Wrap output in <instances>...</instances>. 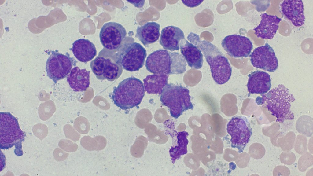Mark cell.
<instances>
[{"label": "cell", "instance_id": "cell-1", "mask_svg": "<svg viewBox=\"0 0 313 176\" xmlns=\"http://www.w3.org/2000/svg\"><path fill=\"white\" fill-rule=\"evenodd\" d=\"M187 39L203 52L216 83L222 85L228 82L231 75L232 68L228 59L219 50L209 42L201 40L199 35L193 32L189 34Z\"/></svg>", "mask_w": 313, "mask_h": 176}, {"label": "cell", "instance_id": "cell-2", "mask_svg": "<svg viewBox=\"0 0 313 176\" xmlns=\"http://www.w3.org/2000/svg\"><path fill=\"white\" fill-rule=\"evenodd\" d=\"M295 100L289 89L280 84L263 94L262 97H257L256 102L258 105L265 106L271 114L276 117V122L282 123L285 120L294 119L293 113L290 109L291 103Z\"/></svg>", "mask_w": 313, "mask_h": 176}, {"label": "cell", "instance_id": "cell-3", "mask_svg": "<svg viewBox=\"0 0 313 176\" xmlns=\"http://www.w3.org/2000/svg\"><path fill=\"white\" fill-rule=\"evenodd\" d=\"M186 61L179 52L159 49L147 57L145 66L153 74L168 75L182 74L186 71Z\"/></svg>", "mask_w": 313, "mask_h": 176}, {"label": "cell", "instance_id": "cell-4", "mask_svg": "<svg viewBox=\"0 0 313 176\" xmlns=\"http://www.w3.org/2000/svg\"><path fill=\"white\" fill-rule=\"evenodd\" d=\"M145 95L142 82L133 77L126 78L118 86L114 87L112 98L114 104L123 110H127L138 106Z\"/></svg>", "mask_w": 313, "mask_h": 176}, {"label": "cell", "instance_id": "cell-5", "mask_svg": "<svg viewBox=\"0 0 313 176\" xmlns=\"http://www.w3.org/2000/svg\"><path fill=\"white\" fill-rule=\"evenodd\" d=\"M91 69L98 79L113 81L122 74L123 69L117 50L103 48L90 63Z\"/></svg>", "mask_w": 313, "mask_h": 176}, {"label": "cell", "instance_id": "cell-6", "mask_svg": "<svg viewBox=\"0 0 313 176\" xmlns=\"http://www.w3.org/2000/svg\"><path fill=\"white\" fill-rule=\"evenodd\" d=\"M188 89L181 85L167 84L161 93L160 101L169 108L171 116L177 119L183 112L193 109Z\"/></svg>", "mask_w": 313, "mask_h": 176}, {"label": "cell", "instance_id": "cell-7", "mask_svg": "<svg viewBox=\"0 0 313 176\" xmlns=\"http://www.w3.org/2000/svg\"><path fill=\"white\" fill-rule=\"evenodd\" d=\"M226 131L231 136L230 145L243 152L252 135V129L247 118L236 116L233 117L226 125Z\"/></svg>", "mask_w": 313, "mask_h": 176}, {"label": "cell", "instance_id": "cell-8", "mask_svg": "<svg viewBox=\"0 0 313 176\" xmlns=\"http://www.w3.org/2000/svg\"><path fill=\"white\" fill-rule=\"evenodd\" d=\"M0 121L1 148L8 149L21 143L24 134L17 119L9 112H1Z\"/></svg>", "mask_w": 313, "mask_h": 176}, {"label": "cell", "instance_id": "cell-9", "mask_svg": "<svg viewBox=\"0 0 313 176\" xmlns=\"http://www.w3.org/2000/svg\"><path fill=\"white\" fill-rule=\"evenodd\" d=\"M117 52L123 68L129 72L139 70L144 64L147 56L145 48L136 42L124 44Z\"/></svg>", "mask_w": 313, "mask_h": 176}, {"label": "cell", "instance_id": "cell-10", "mask_svg": "<svg viewBox=\"0 0 313 176\" xmlns=\"http://www.w3.org/2000/svg\"><path fill=\"white\" fill-rule=\"evenodd\" d=\"M47 60L46 69L47 76L56 83L65 78L70 73L73 66H76V61L68 54L64 55L54 51Z\"/></svg>", "mask_w": 313, "mask_h": 176}, {"label": "cell", "instance_id": "cell-11", "mask_svg": "<svg viewBox=\"0 0 313 176\" xmlns=\"http://www.w3.org/2000/svg\"><path fill=\"white\" fill-rule=\"evenodd\" d=\"M126 35V30L122 25L110 22L104 24L101 28L99 38L104 48L117 51L122 46Z\"/></svg>", "mask_w": 313, "mask_h": 176}, {"label": "cell", "instance_id": "cell-12", "mask_svg": "<svg viewBox=\"0 0 313 176\" xmlns=\"http://www.w3.org/2000/svg\"><path fill=\"white\" fill-rule=\"evenodd\" d=\"M250 57L254 67L269 72H274L278 68V61L275 52L267 43L254 49Z\"/></svg>", "mask_w": 313, "mask_h": 176}, {"label": "cell", "instance_id": "cell-13", "mask_svg": "<svg viewBox=\"0 0 313 176\" xmlns=\"http://www.w3.org/2000/svg\"><path fill=\"white\" fill-rule=\"evenodd\" d=\"M221 45L227 53L234 58L247 57L253 48L252 42L245 36L232 34L226 36Z\"/></svg>", "mask_w": 313, "mask_h": 176}, {"label": "cell", "instance_id": "cell-14", "mask_svg": "<svg viewBox=\"0 0 313 176\" xmlns=\"http://www.w3.org/2000/svg\"><path fill=\"white\" fill-rule=\"evenodd\" d=\"M185 38L183 32L180 28L169 26L161 31L159 43L164 50L171 51L178 50L181 42Z\"/></svg>", "mask_w": 313, "mask_h": 176}, {"label": "cell", "instance_id": "cell-15", "mask_svg": "<svg viewBox=\"0 0 313 176\" xmlns=\"http://www.w3.org/2000/svg\"><path fill=\"white\" fill-rule=\"evenodd\" d=\"M248 76L247 87L249 94H263L270 90L271 79L267 73L257 70L251 72Z\"/></svg>", "mask_w": 313, "mask_h": 176}, {"label": "cell", "instance_id": "cell-16", "mask_svg": "<svg viewBox=\"0 0 313 176\" xmlns=\"http://www.w3.org/2000/svg\"><path fill=\"white\" fill-rule=\"evenodd\" d=\"M281 11L285 16L296 27H300L304 23V5L302 0H286L280 5Z\"/></svg>", "mask_w": 313, "mask_h": 176}, {"label": "cell", "instance_id": "cell-17", "mask_svg": "<svg viewBox=\"0 0 313 176\" xmlns=\"http://www.w3.org/2000/svg\"><path fill=\"white\" fill-rule=\"evenodd\" d=\"M261 16L260 24L253 29L255 34L258 38L271 39L276 34L282 19L276 16L268 15L266 13H263Z\"/></svg>", "mask_w": 313, "mask_h": 176}, {"label": "cell", "instance_id": "cell-18", "mask_svg": "<svg viewBox=\"0 0 313 176\" xmlns=\"http://www.w3.org/2000/svg\"><path fill=\"white\" fill-rule=\"evenodd\" d=\"M180 48L182 54L189 67L197 69L201 68L203 62V55L197 46L185 38L181 42Z\"/></svg>", "mask_w": 313, "mask_h": 176}, {"label": "cell", "instance_id": "cell-19", "mask_svg": "<svg viewBox=\"0 0 313 176\" xmlns=\"http://www.w3.org/2000/svg\"><path fill=\"white\" fill-rule=\"evenodd\" d=\"M72 53L79 61L86 63L91 61L97 55L94 44L87 39L80 38L72 44Z\"/></svg>", "mask_w": 313, "mask_h": 176}, {"label": "cell", "instance_id": "cell-20", "mask_svg": "<svg viewBox=\"0 0 313 176\" xmlns=\"http://www.w3.org/2000/svg\"><path fill=\"white\" fill-rule=\"evenodd\" d=\"M160 25L155 22H147L143 26H138L135 37L145 47L156 42L160 35Z\"/></svg>", "mask_w": 313, "mask_h": 176}, {"label": "cell", "instance_id": "cell-21", "mask_svg": "<svg viewBox=\"0 0 313 176\" xmlns=\"http://www.w3.org/2000/svg\"><path fill=\"white\" fill-rule=\"evenodd\" d=\"M90 72L78 67L73 68L68 75L67 81L70 86L75 92L85 91L90 84Z\"/></svg>", "mask_w": 313, "mask_h": 176}, {"label": "cell", "instance_id": "cell-22", "mask_svg": "<svg viewBox=\"0 0 313 176\" xmlns=\"http://www.w3.org/2000/svg\"><path fill=\"white\" fill-rule=\"evenodd\" d=\"M168 80L167 75H148L143 79L144 89L148 94H160Z\"/></svg>", "mask_w": 313, "mask_h": 176}, {"label": "cell", "instance_id": "cell-23", "mask_svg": "<svg viewBox=\"0 0 313 176\" xmlns=\"http://www.w3.org/2000/svg\"><path fill=\"white\" fill-rule=\"evenodd\" d=\"M188 135V133L185 131L178 132L177 144L174 147H171L169 151L172 163H174L182 156L187 153V145L189 143L187 137Z\"/></svg>", "mask_w": 313, "mask_h": 176}, {"label": "cell", "instance_id": "cell-24", "mask_svg": "<svg viewBox=\"0 0 313 176\" xmlns=\"http://www.w3.org/2000/svg\"><path fill=\"white\" fill-rule=\"evenodd\" d=\"M203 0H182V3L187 7L193 8L199 6Z\"/></svg>", "mask_w": 313, "mask_h": 176}, {"label": "cell", "instance_id": "cell-25", "mask_svg": "<svg viewBox=\"0 0 313 176\" xmlns=\"http://www.w3.org/2000/svg\"><path fill=\"white\" fill-rule=\"evenodd\" d=\"M133 4L135 7L141 8L143 7L145 4V0H129L127 1Z\"/></svg>", "mask_w": 313, "mask_h": 176}]
</instances>
